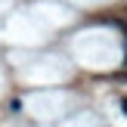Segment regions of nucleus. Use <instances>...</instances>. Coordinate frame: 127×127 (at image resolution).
I'll return each mask as SVG.
<instances>
[{"label": "nucleus", "mask_w": 127, "mask_h": 127, "mask_svg": "<svg viewBox=\"0 0 127 127\" xmlns=\"http://www.w3.org/2000/svg\"><path fill=\"white\" fill-rule=\"evenodd\" d=\"M121 109H124V115H127V99H121Z\"/></svg>", "instance_id": "f257e3e1"}]
</instances>
